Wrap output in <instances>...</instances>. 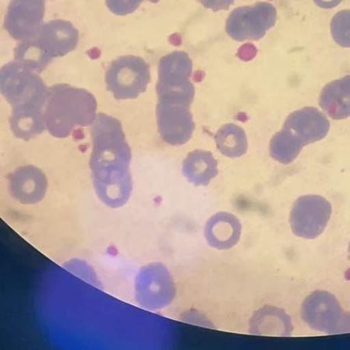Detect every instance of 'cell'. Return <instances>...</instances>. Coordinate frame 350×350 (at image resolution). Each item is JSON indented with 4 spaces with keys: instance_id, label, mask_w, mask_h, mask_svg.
Instances as JSON below:
<instances>
[{
    "instance_id": "cell-15",
    "label": "cell",
    "mask_w": 350,
    "mask_h": 350,
    "mask_svg": "<svg viewBox=\"0 0 350 350\" xmlns=\"http://www.w3.org/2000/svg\"><path fill=\"white\" fill-rule=\"evenodd\" d=\"M250 331L258 336L291 337L293 325L291 316L284 309L265 306L254 314Z\"/></svg>"
},
{
    "instance_id": "cell-7",
    "label": "cell",
    "mask_w": 350,
    "mask_h": 350,
    "mask_svg": "<svg viewBox=\"0 0 350 350\" xmlns=\"http://www.w3.org/2000/svg\"><path fill=\"white\" fill-rule=\"evenodd\" d=\"M332 208L324 197L317 195L298 198L291 212L293 233L304 239H317L328 225Z\"/></svg>"
},
{
    "instance_id": "cell-20",
    "label": "cell",
    "mask_w": 350,
    "mask_h": 350,
    "mask_svg": "<svg viewBox=\"0 0 350 350\" xmlns=\"http://www.w3.org/2000/svg\"><path fill=\"white\" fill-rule=\"evenodd\" d=\"M14 61L36 73L42 72L52 59L32 38L21 42L14 49Z\"/></svg>"
},
{
    "instance_id": "cell-5",
    "label": "cell",
    "mask_w": 350,
    "mask_h": 350,
    "mask_svg": "<svg viewBox=\"0 0 350 350\" xmlns=\"http://www.w3.org/2000/svg\"><path fill=\"white\" fill-rule=\"evenodd\" d=\"M150 81V67L138 56H120L106 71L105 82L116 99H134L146 92Z\"/></svg>"
},
{
    "instance_id": "cell-18",
    "label": "cell",
    "mask_w": 350,
    "mask_h": 350,
    "mask_svg": "<svg viewBox=\"0 0 350 350\" xmlns=\"http://www.w3.org/2000/svg\"><path fill=\"white\" fill-rule=\"evenodd\" d=\"M215 141L220 153L230 158L240 157L247 150L246 133L236 124H226L219 129Z\"/></svg>"
},
{
    "instance_id": "cell-12",
    "label": "cell",
    "mask_w": 350,
    "mask_h": 350,
    "mask_svg": "<svg viewBox=\"0 0 350 350\" xmlns=\"http://www.w3.org/2000/svg\"><path fill=\"white\" fill-rule=\"evenodd\" d=\"M51 59L64 56L75 50L79 41V32L70 21H50L33 37Z\"/></svg>"
},
{
    "instance_id": "cell-3",
    "label": "cell",
    "mask_w": 350,
    "mask_h": 350,
    "mask_svg": "<svg viewBox=\"0 0 350 350\" xmlns=\"http://www.w3.org/2000/svg\"><path fill=\"white\" fill-rule=\"evenodd\" d=\"M97 100L88 90L55 84L48 90L45 126L54 137L66 138L73 129L92 125L97 118Z\"/></svg>"
},
{
    "instance_id": "cell-19",
    "label": "cell",
    "mask_w": 350,
    "mask_h": 350,
    "mask_svg": "<svg viewBox=\"0 0 350 350\" xmlns=\"http://www.w3.org/2000/svg\"><path fill=\"white\" fill-rule=\"evenodd\" d=\"M304 144L295 134L283 128L273 135L270 142V154L273 159L284 165H289L301 153Z\"/></svg>"
},
{
    "instance_id": "cell-9",
    "label": "cell",
    "mask_w": 350,
    "mask_h": 350,
    "mask_svg": "<svg viewBox=\"0 0 350 350\" xmlns=\"http://www.w3.org/2000/svg\"><path fill=\"white\" fill-rule=\"evenodd\" d=\"M49 182L35 166L21 167L9 175L8 191L11 200L26 207L36 206L47 196Z\"/></svg>"
},
{
    "instance_id": "cell-1",
    "label": "cell",
    "mask_w": 350,
    "mask_h": 350,
    "mask_svg": "<svg viewBox=\"0 0 350 350\" xmlns=\"http://www.w3.org/2000/svg\"><path fill=\"white\" fill-rule=\"evenodd\" d=\"M90 132L93 149L90 167L96 195L106 206L122 207L131 199L133 179L129 170L131 150L121 122L101 113L95 118Z\"/></svg>"
},
{
    "instance_id": "cell-6",
    "label": "cell",
    "mask_w": 350,
    "mask_h": 350,
    "mask_svg": "<svg viewBox=\"0 0 350 350\" xmlns=\"http://www.w3.org/2000/svg\"><path fill=\"white\" fill-rule=\"evenodd\" d=\"M278 12L273 5L259 2L234 9L228 16L226 30L235 41H253L262 38L273 27Z\"/></svg>"
},
{
    "instance_id": "cell-8",
    "label": "cell",
    "mask_w": 350,
    "mask_h": 350,
    "mask_svg": "<svg viewBox=\"0 0 350 350\" xmlns=\"http://www.w3.org/2000/svg\"><path fill=\"white\" fill-rule=\"evenodd\" d=\"M193 61L183 51H175L160 60L158 66L157 95L195 94V88L190 81Z\"/></svg>"
},
{
    "instance_id": "cell-17",
    "label": "cell",
    "mask_w": 350,
    "mask_h": 350,
    "mask_svg": "<svg viewBox=\"0 0 350 350\" xmlns=\"http://www.w3.org/2000/svg\"><path fill=\"white\" fill-rule=\"evenodd\" d=\"M218 162L210 151L190 152L183 165L184 176L196 186H206L218 174Z\"/></svg>"
},
{
    "instance_id": "cell-4",
    "label": "cell",
    "mask_w": 350,
    "mask_h": 350,
    "mask_svg": "<svg viewBox=\"0 0 350 350\" xmlns=\"http://www.w3.org/2000/svg\"><path fill=\"white\" fill-rule=\"evenodd\" d=\"M301 317L310 329L328 335L349 331V314L329 291L319 290L310 293L302 304Z\"/></svg>"
},
{
    "instance_id": "cell-14",
    "label": "cell",
    "mask_w": 350,
    "mask_h": 350,
    "mask_svg": "<svg viewBox=\"0 0 350 350\" xmlns=\"http://www.w3.org/2000/svg\"><path fill=\"white\" fill-rule=\"evenodd\" d=\"M241 234L239 219L229 213H218L208 220L205 238L211 247L229 250L238 244Z\"/></svg>"
},
{
    "instance_id": "cell-11",
    "label": "cell",
    "mask_w": 350,
    "mask_h": 350,
    "mask_svg": "<svg viewBox=\"0 0 350 350\" xmlns=\"http://www.w3.org/2000/svg\"><path fill=\"white\" fill-rule=\"evenodd\" d=\"M43 1H11L3 26L11 37L24 42L35 37L42 26Z\"/></svg>"
},
{
    "instance_id": "cell-10",
    "label": "cell",
    "mask_w": 350,
    "mask_h": 350,
    "mask_svg": "<svg viewBox=\"0 0 350 350\" xmlns=\"http://www.w3.org/2000/svg\"><path fill=\"white\" fill-rule=\"evenodd\" d=\"M157 122L162 139L172 146L187 143L195 129L190 107L184 105L158 103Z\"/></svg>"
},
{
    "instance_id": "cell-16",
    "label": "cell",
    "mask_w": 350,
    "mask_h": 350,
    "mask_svg": "<svg viewBox=\"0 0 350 350\" xmlns=\"http://www.w3.org/2000/svg\"><path fill=\"white\" fill-rule=\"evenodd\" d=\"M350 78L346 76L327 84L321 90L320 106L333 120H340L350 115Z\"/></svg>"
},
{
    "instance_id": "cell-21",
    "label": "cell",
    "mask_w": 350,
    "mask_h": 350,
    "mask_svg": "<svg viewBox=\"0 0 350 350\" xmlns=\"http://www.w3.org/2000/svg\"><path fill=\"white\" fill-rule=\"evenodd\" d=\"M349 10L338 12L331 23V31L335 41L341 46L349 47Z\"/></svg>"
},
{
    "instance_id": "cell-13",
    "label": "cell",
    "mask_w": 350,
    "mask_h": 350,
    "mask_svg": "<svg viewBox=\"0 0 350 350\" xmlns=\"http://www.w3.org/2000/svg\"><path fill=\"white\" fill-rule=\"evenodd\" d=\"M284 128L300 139L304 146L323 139L328 134L330 122L319 109L306 107L291 113L286 118Z\"/></svg>"
},
{
    "instance_id": "cell-2",
    "label": "cell",
    "mask_w": 350,
    "mask_h": 350,
    "mask_svg": "<svg viewBox=\"0 0 350 350\" xmlns=\"http://www.w3.org/2000/svg\"><path fill=\"white\" fill-rule=\"evenodd\" d=\"M0 89L12 107L10 124L16 137L28 140L46 129L44 109L49 88L38 73L10 62L0 71Z\"/></svg>"
}]
</instances>
